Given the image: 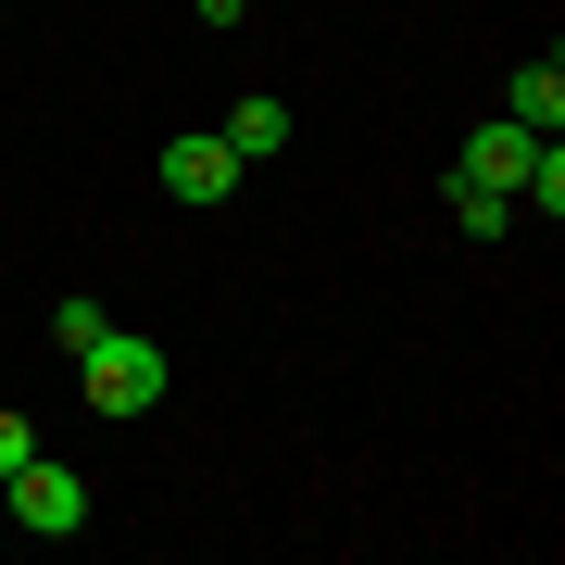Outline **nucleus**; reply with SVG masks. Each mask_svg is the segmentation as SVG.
<instances>
[{"label": "nucleus", "mask_w": 565, "mask_h": 565, "mask_svg": "<svg viewBox=\"0 0 565 565\" xmlns=\"http://www.w3.org/2000/svg\"><path fill=\"white\" fill-rule=\"evenodd\" d=\"M25 452H39V427H25V415H0V478H13Z\"/></svg>", "instance_id": "obj_9"}, {"label": "nucleus", "mask_w": 565, "mask_h": 565, "mask_svg": "<svg viewBox=\"0 0 565 565\" xmlns=\"http://www.w3.org/2000/svg\"><path fill=\"white\" fill-rule=\"evenodd\" d=\"M503 114H515V126H541V139H553V126H565V76H553V51H541V63H515V88H503Z\"/></svg>", "instance_id": "obj_5"}, {"label": "nucleus", "mask_w": 565, "mask_h": 565, "mask_svg": "<svg viewBox=\"0 0 565 565\" xmlns=\"http://www.w3.org/2000/svg\"><path fill=\"white\" fill-rule=\"evenodd\" d=\"M76 377H88L102 415H151V403H163V352L139 340V327H102V340L76 352Z\"/></svg>", "instance_id": "obj_1"}, {"label": "nucleus", "mask_w": 565, "mask_h": 565, "mask_svg": "<svg viewBox=\"0 0 565 565\" xmlns=\"http://www.w3.org/2000/svg\"><path fill=\"white\" fill-rule=\"evenodd\" d=\"M0 490H13V527H39V541H76V527H88V478L51 465V452H25Z\"/></svg>", "instance_id": "obj_2"}, {"label": "nucleus", "mask_w": 565, "mask_h": 565, "mask_svg": "<svg viewBox=\"0 0 565 565\" xmlns=\"http://www.w3.org/2000/svg\"><path fill=\"white\" fill-rule=\"evenodd\" d=\"M163 189H177V202H226V189H239V151H226L214 126H189V139H163Z\"/></svg>", "instance_id": "obj_4"}, {"label": "nucleus", "mask_w": 565, "mask_h": 565, "mask_svg": "<svg viewBox=\"0 0 565 565\" xmlns=\"http://www.w3.org/2000/svg\"><path fill=\"white\" fill-rule=\"evenodd\" d=\"M102 327H114V315L88 302V289H76V302H51V340H63V352H88V340H102Z\"/></svg>", "instance_id": "obj_8"}, {"label": "nucleus", "mask_w": 565, "mask_h": 565, "mask_svg": "<svg viewBox=\"0 0 565 565\" xmlns=\"http://www.w3.org/2000/svg\"><path fill=\"white\" fill-rule=\"evenodd\" d=\"M214 139H226V151H239V163H264V151H289V102H264V88H252V102H239V114H226V126H214Z\"/></svg>", "instance_id": "obj_6"}, {"label": "nucleus", "mask_w": 565, "mask_h": 565, "mask_svg": "<svg viewBox=\"0 0 565 565\" xmlns=\"http://www.w3.org/2000/svg\"><path fill=\"white\" fill-rule=\"evenodd\" d=\"M527 163H541V126H478V139H465L452 151V177H478V189H503V202H515V189H527Z\"/></svg>", "instance_id": "obj_3"}, {"label": "nucleus", "mask_w": 565, "mask_h": 565, "mask_svg": "<svg viewBox=\"0 0 565 565\" xmlns=\"http://www.w3.org/2000/svg\"><path fill=\"white\" fill-rule=\"evenodd\" d=\"M452 226H465V239H503L515 202H503V189H478V177H452Z\"/></svg>", "instance_id": "obj_7"}, {"label": "nucleus", "mask_w": 565, "mask_h": 565, "mask_svg": "<svg viewBox=\"0 0 565 565\" xmlns=\"http://www.w3.org/2000/svg\"><path fill=\"white\" fill-rule=\"evenodd\" d=\"M189 13H202V25H252V0H189Z\"/></svg>", "instance_id": "obj_10"}]
</instances>
